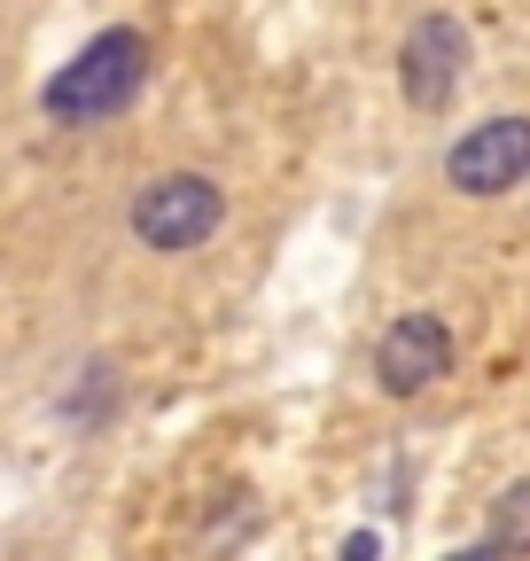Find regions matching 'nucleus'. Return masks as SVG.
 <instances>
[{"mask_svg":"<svg viewBox=\"0 0 530 561\" xmlns=\"http://www.w3.org/2000/svg\"><path fill=\"white\" fill-rule=\"evenodd\" d=\"M141 79H149V39L117 24V32L87 39L71 62L55 70L47 94H39V110L55 125H94V117H117L132 94H141Z\"/></svg>","mask_w":530,"mask_h":561,"instance_id":"f257e3e1","label":"nucleus"},{"mask_svg":"<svg viewBox=\"0 0 530 561\" xmlns=\"http://www.w3.org/2000/svg\"><path fill=\"white\" fill-rule=\"evenodd\" d=\"M219 219H227V195L204 172H164V180H149L141 195H132V234H141L149 250H164V257L204 250L219 234Z\"/></svg>","mask_w":530,"mask_h":561,"instance_id":"f03ea898","label":"nucleus"},{"mask_svg":"<svg viewBox=\"0 0 530 561\" xmlns=\"http://www.w3.org/2000/svg\"><path fill=\"white\" fill-rule=\"evenodd\" d=\"M522 172H530V117L522 110L469 125L445 149V187L452 195H507V187H522Z\"/></svg>","mask_w":530,"mask_h":561,"instance_id":"7ed1b4c3","label":"nucleus"},{"mask_svg":"<svg viewBox=\"0 0 530 561\" xmlns=\"http://www.w3.org/2000/svg\"><path fill=\"white\" fill-rule=\"evenodd\" d=\"M460 79H469V32H460V16L437 9V16H422L406 32V47H398V94H406L414 117H437L460 94Z\"/></svg>","mask_w":530,"mask_h":561,"instance_id":"20e7f679","label":"nucleus"},{"mask_svg":"<svg viewBox=\"0 0 530 561\" xmlns=\"http://www.w3.org/2000/svg\"><path fill=\"white\" fill-rule=\"evenodd\" d=\"M452 375V328L437 312H398L375 343V382L382 398H422L429 382Z\"/></svg>","mask_w":530,"mask_h":561,"instance_id":"39448f33","label":"nucleus"},{"mask_svg":"<svg viewBox=\"0 0 530 561\" xmlns=\"http://www.w3.org/2000/svg\"><path fill=\"white\" fill-rule=\"evenodd\" d=\"M492 546L515 561V553H530V476L522 483H507L499 500H492Z\"/></svg>","mask_w":530,"mask_h":561,"instance_id":"423d86ee","label":"nucleus"},{"mask_svg":"<svg viewBox=\"0 0 530 561\" xmlns=\"http://www.w3.org/2000/svg\"><path fill=\"white\" fill-rule=\"evenodd\" d=\"M445 561H507V553H499V546L484 538V546H460V553H445Z\"/></svg>","mask_w":530,"mask_h":561,"instance_id":"0eeeda50","label":"nucleus"},{"mask_svg":"<svg viewBox=\"0 0 530 561\" xmlns=\"http://www.w3.org/2000/svg\"><path fill=\"white\" fill-rule=\"evenodd\" d=\"M344 561H382V546H375V538H367V530H359V538H352V546H344Z\"/></svg>","mask_w":530,"mask_h":561,"instance_id":"6e6552de","label":"nucleus"}]
</instances>
